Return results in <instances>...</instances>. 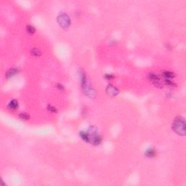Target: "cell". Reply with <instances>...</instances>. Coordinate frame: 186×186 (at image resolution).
<instances>
[{
  "label": "cell",
  "instance_id": "6da1fadb",
  "mask_svg": "<svg viewBox=\"0 0 186 186\" xmlns=\"http://www.w3.org/2000/svg\"><path fill=\"white\" fill-rule=\"evenodd\" d=\"M172 128L177 134L184 135L185 133V124L184 119L181 116L176 118L172 125Z\"/></svg>",
  "mask_w": 186,
  "mask_h": 186
},
{
  "label": "cell",
  "instance_id": "7a4b0ae2",
  "mask_svg": "<svg viewBox=\"0 0 186 186\" xmlns=\"http://www.w3.org/2000/svg\"><path fill=\"white\" fill-rule=\"evenodd\" d=\"M58 18V20H59V23L63 28H66L70 25V23L71 21L69 20L68 17L66 14H62L60 16H59Z\"/></svg>",
  "mask_w": 186,
  "mask_h": 186
},
{
  "label": "cell",
  "instance_id": "3957f363",
  "mask_svg": "<svg viewBox=\"0 0 186 186\" xmlns=\"http://www.w3.org/2000/svg\"><path fill=\"white\" fill-rule=\"evenodd\" d=\"M148 77L154 83L155 85L158 86V87H160V78H159L158 74L154 73H150Z\"/></svg>",
  "mask_w": 186,
  "mask_h": 186
},
{
  "label": "cell",
  "instance_id": "277c9868",
  "mask_svg": "<svg viewBox=\"0 0 186 186\" xmlns=\"http://www.w3.org/2000/svg\"><path fill=\"white\" fill-rule=\"evenodd\" d=\"M156 154H157L156 150L153 148H149L146 150L145 153V155L148 158H154Z\"/></svg>",
  "mask_w": 186,
  "mask_h": 186
},
{
  "label": "cell",
  "instance_id": "5b68a950",
  "mask_svg": "<svg viewBox=\"0 0 186 186\" xmlns=\"http://www.w3.org/2000/svg\"><path fill=\"white\" fill-rule=\"evenodd\" d=\"M106 91H107V92L108 93L109 95H116L118 94V92H119L118 89L115 87H113L112 85L108 86V88H107V89H106Z\"/></svg>",
  "mask_w": 186,
  "mask_h": 186
},
{
  "label": "cell",
  "instance_id": "8992f818",
  "mask_svg": "<svg viewBox=\"0 0 186 186\" xmlns=\"http://www.w3.org/2000/svg\"><path fill=\"white\" fill-rule=\"evenodd\" d=\"M8 108L12 110V111H15L16 109L18 108V102L16 100H11L10 102L8 104Z\"/></svg>",
  "mask_w": 186,
  "mask_h": 186
},
{
  "label": "cell",
  "instance_id": "52a82bcc",
  "mask_svg": "<svg viewBox=\"0 0 186 186\" xmlns=\"http://www.w3.org/2000/svg\"><path fill=\"white\" fill-rule=\"evenodd\" d=\"M18 73V71H17V68H12V69H10L7 73H6V77L7 78H10L15 76L16 73Z\"/></svg>",
  "mask_w": 186,
  "mask_h": 186
},
{
  "label": "cell",
  "instance_id": "ba28073f",
  "mask_svg": "<svg viewBox=\"0 0 186 186\" xmlns=\"http://www.w3.org/2000/svg\"><path fill=\"white\" fill-rule=\"evenodd\" d=\"M163 75H164V77H165L166 79H172L175 76V74L171 71H165V72H164Z\"/></svg>",
  "mask_w": 186,
  "mask_h": 186
},
{
  "label": "cell",
  "instance_id": "9c48e42d",
  "mask_svg": "<svg viewBox=\"0 0 186 186\" xmlns=\"http://www.w3.org/2000/svg\"><path fill=\"white\" fill-rule=\"evenodd\" d=\"M26 30L27 32L29 34H34L35 32H36V28L34 27V26H31V25H28L26 27Z\"/></svg>",
  "mask_w": 186,
  "mask_h": 186
},
{
  "label": "cell",
  "instance_id": "30bf717a",
  "mask_svg": "<svg viewBox=\"0 0 186 186\" xmlns=\"http://www.w3.org/2000/svg\"><path fill=\"white\" fill-rule=\"evenodd\" d=\"M19 117H20L21 119L24 120V121H27V120H28V119H30L29 115H28V114H26V113H21V114H20Z\"/></svg>",
  "mask_w": 186,
  "mask_h": 186
},
{
  "label": "cell",
  "instance_id": "8fae6325",
  "mask_svg": "<svg viewBox=\"0 0 186 186\" xmlns=\"http://www.w3.org/2000/svg\"><path fill=\"white\" fill-rule=\"evenodd\" d=\"M31 54L33 55H34V56H39L40 55H41V52L38 50V49H36V48H34V49H33L32 50V51H31Z\"/></svg>",
  "mask_w": 186,
  "mask_h": 186
},
{
  "label": "cell",
  "instance_id": "7c38bea8",
  "mask_svg": "<svg viewBox=\"0 0 186 186\" xmlns=\"http://www.w3.org/2000/svg\"><path fill=\"white\" fill-rule=\"evenodd\" d=\"M47 110L48 111H50V112H56V109L55 107H53L52 105H48V107H47Z\"/></svg>",
  "mask_w": 186,
  "mask_h": 186
}]
</instances>
